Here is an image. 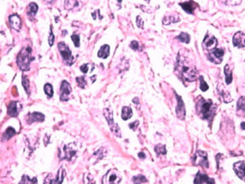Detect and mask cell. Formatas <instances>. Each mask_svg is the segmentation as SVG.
I'll list each match as a JSON object with an SVG mask.
<instances>
[{
    "label": "cell",
    "mask_w": 245,
    "mask_h": 184,
    "mask_svg": "<svg viewBox=\"0 0 245 184\" xmlns=\"http://www.w3.org/2000/svg\"><path fill=\"white\" fill-rule=\"evenodd\" d=\"M196 107H197V113L201 117V118L206 119L208 121H211L215 114L216 106L211 99L205 100L204 98L200 97L199 101L197 102Z\"/></svg>",
    "instance_id": "6da1fadb"
},
{
    "label": "cell",
    "mask_w": 245,
    "mask_h": 184,
    "mask_svg": "<svg viewBox=\"0 0 245 184\" xmlns=\"http://www.w3.org/2000/svg\"><path fill=\"white\" fill-rule=\"evenodd\" d=\"M178 70L180 75L186 81H194L197 79V70L195 67L188 64L187 60L179 56L178 59Z\"/></svg>",
    "instance_id": "7a4b0ae2"
},
{
    "label": "cell",
    "mask_w": 245,
    "mask_h": 184,
    "mask_svg": "<svg viewBox=\"0 0 245 184\" xmlns=\"http://www.w3.org/2000/svg\"><path fill=\"white\" fill-rule=\"evenodd\" d=\"M32 50L30 47H26L21 49L16 57V64L22 71H29L30 67V62L34 60L31 56Z\"/></svg>",
    "instance_id": "3957f363"
},
{
    "label": "cell",
    "mask_w": 245,
    "mask_h": 184,
    "mask_svg": "<svg viewBox=\"0 0 245 184\" xmlns=\"http://www.w3.org/2000/svg\"><path fill=\"white\" fill-rule=\"evenodd\" d=\"M58 49H59L60 56H61L66 64L69 65V66L72 65L74 61V58L72 55V52H71L69 47L67 46L65 42L60 41L58 43Z\"/></svg>",
    "instance_id": "277c9868"
},
{
    "label": "cell",
    "mask_w": 245,
    "mask_h": 184,
    "mask_svg": "<svg viewBox=\"0 0 245 184\" xmlns=\"http://www.w3.org/2000/svg\"><path fill=\"white\" fill-rule=\"evenodd\" d=\"M104 115H105V118L108 122V124L110 126V131L112 132V133L116 135L117 137L120 138L121 137V131L118 125L115 124L114 122V119H113V116H112V111L110 110V108H105L104 109Z\"/></svg>",
    "instance_id": "5b68a950"
},
{
    "label": "cell",
    "mask_w": 245,
    "mask_h": 184,
    "mask_svg": "<svg viewBox=\"0 0 245 184\" xmlns=\"http://www.w3.org/2000/svg\"><path fill=\"white\" fill-rule=\"evenodd\" d=\"M121 181L119 173L116 169H110L104 175L102 179V184H116Z\"/></svg>",
    "instance_id": "8992f818"
},
{
    "label": "cell",
    "mask_w": 245,
    "mask_h": 184,
    "mask_svg": "<svg viewBox=\"0 0 245 184\" xmlns=\"http://www.w3.org/2000/svg\"><path fill=\"white\" fill-rule=\"evenodd\" d=\"M193 164L195 165H200L205 168H208L209 163L207 159V153L203 150H198L193 157Z\"/></svg>",
    "instance_id": "52a82bcc"
},
{
    "label": "cell",
    "mask_w": 245,
    "mask_h": 184,
    "mask_svg": "<svg viewBox=\"0 0 245 184\" xmlns=\"http://www.w3.org/2000/svg\"><path fill=\"white\" fill-rule=\"evenodd\" d=\"M224 54H225V51L223 49H214L209 52L207 57H208L209 61H211V62H213L215 64H219L223 61Z\"/></svg>",
    "instance_id": "ba28073f"
},
{
    "label": "cell",
    "mask_w": 245,
    "mask_h": 184,
    "mask_svg": "<svg viewBox=\"0 0 245 184\" xmlns=\"http://www.w3.org/2000/svg\"><path fill=\"white\" fill-rule=\"evenodd\" d=\"M72 92L70 84L67 81H62L60 88V99L61 101H67L69 99V94Z\"/></svg>",
    "instance_id": "9c48e42d"
},
{
    "label": "cell",
    "mask_w": 245,
    "mask_h": 184,
    "mask_svg": "<svg viewBox=\"0 0 245 184\" xmlns=\"http://www.w3.org/2000/svg\"><path fill=\"white\" fill-rule=\"evenodd\" d=\"M218 45V40L216 39L213 36H210V35H206L205 37L204 41H203V47L206 50H212L216 49V47Z\"/></svg>",
    "instance_id": "30bf717a"
},
{
    "label": "cell",
    "mask_w": 245,
    "mask_h": 184,
    "mask_svg": "<svg viewBox=\"0 0 245 184\" xmlns=\"http://www.w3.org/2000/svg\"><path fill=\"white\" fill-rule=\"evenodd\" d=\"M233 45L238 49L245 47V34L242 31L236 32L233 36Z\"/></svg>",
    "instance_id": "8fae6325"
},
{
    "label": "cell",
    "mask_w": 245,
    "mask_h": 184,
    "mask_svg": "<svg viewBox=\"0 0 245 184\" xmlns=\"http://www.w3.org/2000/svg\"><path fill=\"white\" fill-rule=\"evenodd\" d=\"M176 98H177V102H178L177 106H176V115L180 119H184L186 117L185 105L180 96L176 94Z\"/></svg>",
    "instance_id": "7c38bea8"
},
{
    "label": "cell",
    "mask_w": 245,
    "mask_h": 184,
    "mask_svg": "<svg viewBox=\"0 0 245 184\" xmlns=\"http://www.w3.org/2000/svg\"><path fill=\"white\" fill-rule=\"evenodd\" d=\"M215 184V181L212 178L208 177L206 175L202 174L199 172L198 174L196 175L195 179H194V184Z\"/></svg>",
    "instance_id": "4fadbf2b"
},
{
    "label": "cell",
    "mask_w": 245,
    "mask_h": 184,
    "mask_svg": "<svg viewBox=\"0 0 245 184\" xmlns=\"http://www.w3.org/2000/svg\"><path fill=\"white\" fill-rule=\"evenodd\" d=\"M9 22H10V27L16 31H19L22 27V21L19 16L16 14H13L9 16Z\"/></svg>",
    "instance_id": "5bb4252c"
},
{
    "label": "cell",
    "mask_w": 245,
    "mask_h": 184,
    "mask_svg": "<svg viewBox=\"0 0 245 184\" xmlns=\"http://www.w3.org/2000/svg\"><path fill=\"white\" fill-rule=\"evenodd\" d=\"M233 168L235 170L236 174L240 179L245 180V164L244 162H238L233 165Z\"/></svg>",
    "instance_id": "9a60e30c"
},
{
    "label": "cell",
    "mask_w": 245,
    "mask_h": 184,
    "mask_svg": "<svg viewBox=\"0 0 245 184\" xmlns=\"http://www.w3.org/2000/svg\"><path fill=\"white\" fill-rule=\"evenodd\" d=\"M45 119V116L41 113H32L28 115L27 122L28 124H32L34 122H43Z\"/></svg>",
    "instance_id": "2e32d148"
},
{
    "label": "cell",
    "mask_w": 245,
    "mask_h": 184,
    "mask_svg": "<svg viewBox=\"0 0 245 184\" xmlns=\"http://www.w3.org/2000/svg\"><path fill=\"white\" fill-rule=\"evenodd\" d=\"M180 6H181V8L185 10L186 13L193 14L194 10L198 7V5L196 4L195 2L190 0L188 2H185V3H180Z\"/></svg>",
    "instance_id": "e0dca14e"
},
{
    "label": "cell",
    "mask_w": 245,
    "mask_h": 184,
    "mask_svg": "<svg viewBox=\"0 0 245 184\" xmlns=\"http://www.w3.org/2000/svg\"><path fill=\"white\" fill-rule=\"evenodd\" d=\"M180 16L178 14L176 13H174V14H169V15H167L164 16L163 20H162V23L163 24L165 25H168L170 23H178L180 22Z\"/></svg>",
    "instance_id": "ac0fdd59"
},
{
    "label": "cell",
    "mask_w": 245,
    "mask_h": 184,
    "mask_svg": "<svg viewBox=\"0 0 245 184\" xmlns=\"http://www.w3.org/2000/svg\"><path fill=\"white\" fill-rule=\"evenodd\" d=\"M63 151H64V155L61 156V157H60V159H61V160H62V159H66V160H67V161H71V159L73 158V157L75 156V154H76V151H75L74 150L70 149L69 148V146H67V145H65V146H64Z\"/></svg>",
    "instance_id": "d6986e66"
},
{
    "label": "cell",
    "mask_w": 245,
    "mask_h": 184,
    "mask_svg": "<svg viewBox=\"0 0 245 184\" xmlns=\"http://www.w3.org/2000/svg\"><path fill=\"white\" fill-rule=\"evenodd\" d=\"M7 113L10 117H16L18 115V108H17V102L16 101H11L8 105L7 108Z\"/></svg>",
    "instance_id": "ffe728a7"
},
{
    "label": "cell",
    "mask_w": 245,
    "mask_h": 184,
    "mask_svg": "<svg viewBox=\"0 0 245 184\" xmlns=\"http://www.w3.org/2000/svg\"><path fill=\"white\" fill-rule=\"evenodd\" d=\"M110 55V46L105 44L100 48V49L98 52V56L99 58H103V59H106Z\"/></svg>",
    "instance_id": "44dd1931"
},
{
    "label": "cell",
    "mask_w": 245,
    "mask_h": 184,
    "mask_svg": "<svg viewBox=\"0 0 245 184\" xmlns=\"http://www.w3.org/2000/svg\"><path fill=\"white\" fill-rule=\"evenodd\" d=\"M65 169H63V168H60L59 170H58V172H57L55 179H54L53 184H62V182H63V180L65 178Z\"/></svg>",
    "instance_id": "7402d4cb"
},
{
    "label": "cell",
    "mask_w": 245,
    "mask_h": 184,
    "mask_svg": "<svg viewBox=\"0 0 245 184\" xmlns=\"http://www.w3.org/2000/svg\"><path fill=\"white\" fill-rule=\"evenodd\" d=\"M133 115V112H132V109L130 106H124L122 109V114H121V117L124 120H128L130 119Z\"/></svg>",
    "instance_id": "603a6c76"
},
{
    "label": "cell",
    "mask_w": 245,
    "mask_h": 184,
    "mask_svg": "<svg viewBox=\"0 0 245 184\" xmlns=\"http://www.w3.org/2000/svg\"><path fill=\"white\" fill-rule=\"evenodd\" d=\"M15 134H16V131L14 128L8 127L6 129V131L5 132V133L3 134V138H2V140H3V141H7V140H9V139H10V138H12Z\"/></svg>",
    "instance_id": "cb8c5ba5"
},
{
    "label": "cell",
    "mask_w": 245,
    "mask_h": 184,
    "mask_svg": "<svg viewBox=\"0 0 245 184\" xmlns=\"http://www.w3.org/2000/svg\"><path fill=\"white\" fill-rule=\"evenodd\" d=\"M224 71H225V81H226V84L229 85L232 81V71H231V69L230 68V66L228 64L225 65V70Z\"/></svg>",
    "instance_id": "d4e9b609"
},
{
    "label": "cell",
    "mask_w": 245,
    "mask_h": 184,
    "mask_svg": "<svg viewBox=\"0 0 245 184\" xmlns=\"http://www.w3.org/2000/svg\"><path fill=\"white\" fill-rule=\"evenodd\" d=\"M79 5V1L78 0H65L64 3V6L65 9L67 10H73L75 7H77Z\"/></svg>",
    "instance_id": "484cf974"
},
{
    "label": "cell",
    "mask_w": 245,
    "mask_h": 184,
    "mask_svg": "<svg viewBox=\"0 0 245 184\" xmlns=\"http://www.w3.org/2000/svg\"><path fill=\"white\" fill-rule=\"evenodd\" d=\"M19 184H37V178L36 177L30 178V176L24 175H23Z\"/></svg>",
    "instance_id": "4316f807"
},
{
    "label": "cell",
    "mask_w": 245,
    "mask_h": 184,
    "mask_svg": "<svg viewBox=\"0 0 245 184\" xmlns=\"http://www.w3.org/2000/svg\"><path fill=\"white\" fill-rule=\"evenodd\" d=\"M38 10V5L35 3H30L28 6V15L30 16H35Z\"/></svg>",
    "instance_id": "83f0119b"
},
{
    "label": "cell",
    "mask_w": 245,
    "mask_h": 184,
    "mask_svg": "<svg viewBox=\"0 0 245 184\" xmlns=\"http://www.w3.org/2000/svg\"><path fill=\"white\" fill-rule=\"evenodd\" d=\"M22 85H23V87L24 88L25 92H27V94L30 95V81H29L28 77L26 76V75H23V77H22Z\"/></svg>",
    "instance_id": "f1b7e54d"
},
{
    "label": "cell",
    "mask_w": 245,
    "mask_h": 184,
    "mask_svg": "<svg viewBox=\"0 0 245 184\" xmlns=\"http://www.w3.org/2000/svg\"><path fill=\"white\" fill-rule=\"evenodd\" d=\"M176 39L180 40L182 42H185V43H189V41H190V36L187 33L182 32V33H180L179 36H176Z\"/></svg>",
    "instance_id": "f546056e"
},
{
    "label": "cell",
    "mask_w": 245,
    "mask_h": 184,
    "mask_svg": "<svg viewBox=\"0 0 245 184\" xmlns=\"http://www.w3.org/2000/svg\"><path fill=\"white\" fill-rule=\"evenodd\" d=\"M155 151L157 156L160 155H166L167 154V150H166V146L163 144H158L155 147Z\"/></svg>",
    "instance_id": "4dcf8cb0"
},
{
    "label": "cell",
    "mask_w": 245,
    "mask_h": 184,
    "mask_svg": "<svg viewBox=\"0 0 245 184\" xmlns=\"http://www.w3.org/2000/svg\"><path fill=\"white\" fill-rule=\"evenodd\" d=\"M44 92L49 98H52L54 95V89L52 85L49 83H47L44 85Z\"/></svg>",
    "instance_id": "1f68e13d"
},
{
    "label": "cell",
    "mask_w": 245,
    "mask_h": 184,
    "mask_svg": "<svg viewBox=\"0 0 245 184\" xmlns=\"http://www.w3.org/2000/svg\"><path fill=\"white\" fill-rule=\"evenodd\" d=\"M236 108L238 111H245V96H242L239 98L237 104H236Z\"/></svg>",
    "instance_id": "d6a6232c"
},
{
    "label": "cell",
    "mask_w": 245,
    "mask_h": 184,
    "mask_svg": "<svg viewBox=\"0 0 245 184\" xmlns=\"http://www.w3.org/2000/svg\"><path fill=\"white\" fill-rule=\"evenodd\" d=\"M132 181H133L134 184H142L143 182H147V179H146L145 176L144 175H140L134 176Z\"/></svg>",
    "instance_id": "836d02e7"
},
{
    "label": "cell",
    "mask_w": 245,
    "mask_h": 184,
    "mask_svg": "<svg viewBox=\"0 0 245 184\" xmlns=\"http://www.w3.org/2000/svg\"><path fill=\"white\" fill-rule=\"evenodd\" d=\"M76 81H77V84L78 86L80 87V88H85L87 82L85 81V76H80V77H77L76 78Z\"/></svg>",
    "instance_id": "e575fe53"
},
{
    "label": "cell",
    "mask_w": 245,
    "mask_h": 184,
    "mask_svg": "<svg viewBox=\"0 0 245 184\" xmlns=\"http://www.w3.org/2000/svg\"><path fill=\"white\" fill-rule=\"evenodd\" d=\"M220 93L221 96H222V98H223V99H224V101L225 103H229L232 100V99L230 97V94L227 91L223 90V91H220Z\"/></svg>",
    "instance_id": "d590c367"
},
{
    "label": "cell",
    "mask_w": 245,
    "mask_h": 184,
    "mask_svg": "<svg viewBox=\"0 0 245 184\" xmlns=\"http://www.w3.org/2000/svg\"><path fill=\"white\" fill-rule=\"evenodd\" d=\"M220 1L225 5H232V6L240 5L242 3V0H220Z\"/></svg>",
    "instance_id": "8d00e7d4"
},
{
    "label": "cell",
    "mask_w": 245,
    "mask_h": 184,
    "mask_svg": "<svg viewBox=\"0 0 245 184\" xmlns=\"http://www.w3.org/2000/svg\"><path fill=\"white\" fill-rule=\"evenodd\" d=\"M200 89H201V91H203V92L207 91L208 88H209V87H208L207 83L205 81V80H204L203 76H200Z\"/></svg>",
    "instance_id": "74e56055"
},
{
    "label": "cell",
    "mask_w": 245,
    "mask_h": 184,
    "mask_svg": "<svg viewBox=\"0 0 245 184\" xmlns=\"http://www.w3.org/2000/svg\"><path fill=\"white\" fill-rule=\"evenodd\" d=\"M71 38H72V40L74 41V46L76 47V48H79L80 45V36H79V35H76V34H74V35L71 36Z\"/></svg>",
    "instance_id": "f35d334b"
},
{
    "label": "cell",
    "mask_w": 245,
    "mask_h": 184,
    "mask_svg": "<svg viewBox=\"0 0 245 184\" xmlns=\"http://www.w3.org/2000/svg\"><path fill=\"white\" fill-rule=\"evenodd\" d=\"M54 42H55V35L53 34V31L52 29H50V33L49 36V44L50 47H52L54 45Z\"/></svg>",
    "instance_id": "ab89813d"
},
{
    "label": "cell",
    "mask_w": 245,
    "mask_h": 184,
    "mask_svg": "<svg viewBox=\"0 0 245 184\" xmlns=\"http://www.w3.org/2000/svg\"><path fill=\"white\" fill-rule=\"evenodd\" d=\"M130 48L133 50H139V43L137 41H132L130 44Z\"/></svg>",
    "instance_id": "60d3db41"
},
{
    "label": "cell",
    "mask_w": 245,
    "mask_h": 184,
    "mask_svg": "<svg viewBox=\"0 0 245 184\" xmlns=\"http://www.w3.org/2000/svg\"><path fill=\"white\" fill-rule=\"evenodd\" d=\"M136 25L138 26L140 29H143V20L142 19L140 16H137V17H136Z\"/></svg>",
    "instance_id": "b9f144b4"
},
{
    "label": "cell",
    "mask_w": 245,
    "mask_h": 184,
    "mask_svg": "<svg viewBox=\"0 0 245 184\" xmlns=\"http://www.w3.org/2000/svg\"><path fill=\"white\" fill-rule=\"evenodd\" d=\"M53 182H54V178L52 177V175L49 174L48 175V176L45 178L43 184H53Z\"/></svg>",
    "instance_id": "7bdbcfd3"
},
{
    "label": "cell",
    "mask_w": 245,
    "mask_h": 184,
    "mask_svg": "<svg viewBox=\"0 0 245 184\" xmlns=\"http://www.w3.org/2000/svg\"><path fill=\"white\" fill-rule=\"evenodd\" d=\"M88 69H89V64H87V63L83 64L82 66L80 67V70H81V72H83L84 74H86L88 72Z\"/></svg>",
    "instance_id": "ee69618b"
},
{
    "label": "cell",
    "mask_w": 245,
    "mask_h": 184,
    "mask_svg": "<svg viewBox=\"0 0 245 184\" xmlns=\"http://www.w3.org/2000/svg\"><path fill=\"white\" fill-rule=\"evenodd\" d=\"M138 124H139V121H135V122L130 124H129V126H130V129H132V130H134V131H135V129H136V127L138 126Z\"/></svg>",
    "instance_id": "f6af8a7d"
},
{
    "label": "cell",
    "mask_w": 245,
    "mask_h": 184,
    "mask_svg": "<svg viewBox=\"0 0 245 184\" xmlns=\"http://www.w3.org/2000/svg\"><path fill=\"white\" fill-rule=\"evenodd\" d=\"M138 157L141 159H145V154L143 153V152H139L138 153Z\"/></svg>",
    "instance_id": "bcb514c9"
},
{
    "label": "cell",
    "mask_w": 245,
    "mask_h": 184,
    "mask_svg": "<svg viewBox=\"0 0 245 184\" xmlns=\"http://www.w3.org/2000/svg\"><path fill=\"white\" fill-rule=\"evenodd\" d=\"M241 128H242L243 130H244L245 131V122L241 123Z\"/></svg>",
    "instance_id": "7dc6e473"
},
{
    "label": "cell",
    "mask_w": 245,
    "mask_h": 184,
    "mask_svg": "<svg viewBox=\"0 0 245 184\" xmlns=\"http://www.w3.org/2000/svg\"><path fill=\"white\" fill-rule=\"evenodd\" d=\"M44 2H46V3H48V4H51V3H53L55 0H43Z\"/></svg>",
    "instance_id": "c3c4849f"
},
{
    "label": "cell",
    "mask_w": 245,
    "mask_h": 184,
    "mask_svg": "<svg viewBox=\"0 0 245 184\" xmlns=\"http://www.w3.org/2000/svg\"><path fill=\"white\" fill-rule=\"evenodd\" d=\"M133 102H134V103H137V104H139V101H138V99H137V98H135V99H133Z\"/></svg>",
    "instance_id": "681fc988"
},
{
    "label": "cell",
    "mask_w": 245,
    "mask_h": 184,
    "mask_svg": "<svg viewBox=\"0 0 245 184\" xmlns=\"http://www.w3.org/2000/svg\"><path fill=\"white\" fill-rule=\"evenodd\" d=\"M146 1H150V0H146Z\"/></svg>",
    "instance_id": "f907efd6"
}]
</instances>
